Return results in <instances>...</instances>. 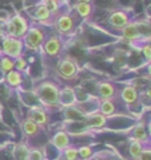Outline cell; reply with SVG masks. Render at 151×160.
<instances>
[{"instance_id": "obj_29", "label": "cell", "mask_w": 151, "mask_h": 160, "mask_svg": "<svg viewBox=\"0 0 151 160\" xmlns=\"http://www.w3.org/2000/svg\"><path fill=\"white\" fill-rule=\"evenodd\" d=\"M137 160H151V151H150V147L148 146H146L142 150V152H141V155L138 156V159Z\"/></svg>"}, {"instance_id": "obj_28", "label": "cell", "mask_w": 151, "mask_h": 160, "mask_svg": "<svg viewBox=\"0 0 151 160\" xmlns=\"http://www.w3.org/2000/svg\"><path fill=\"white\" fill-rule=\"evenodd\" d=\"M141 50L143 52L144 57H146V61L150 62V60H151V48H150V44L148 42L141 44Z\"/></svg>"}, {"instance_id": "obj_15", "label": "cell", "mask_w": 151, "mask_h": 160, "mask_svg": "<svg viewBox=\"0 0 151 160\" xmlns=\"http://www.w3.org/2000/svg\"><path fill=\"white\" fill-rule=\"evenodd\" d=\"M118 98L114 99H98V105H97V110L100 111L103 117H113L118 112Z\"/></svg>"}, {"instance_id": "obj_20", "label": "cell", "mask_w": 151, "mask_h": 160, "mask_svg": "<svg viewBox=\"0 0 151 160\" xmlns=\"http://www.w3.org/2000/svg\"><path fill=\"white\" fill-rule=\"evenodd\" d=\"M12 155L15 160H28V156H29V148L25 143H19L16 144L13 151H12Z\"/></svg>"}, {"instance_id": "obj_10", "label": "cell", "mask_w": 151, "mask_h": 160, "mask_svg": "<svg viewBox=\"0 0 151 160\" xmlns=\"http://www.w3.org/2000/svg\"><path fill=\"white\" fill-rule=\"evenodd\" d=\"M33 20L41 24V27H53L55 22V16L49 12V9L46 8V5L41 2L36 8H34L33 12Z\"/></svg>"}, {"instance_id": "obj_13", "label": "cell", "mask_w": 151, "mask_h": 160, "mask_svg": "<svg viewBox=\"0 0 151 160\" xmlns=\"http://www.w3.org/2000/svg\"><path fill=\"white\" fill-rule=\"evenodd\" d=\"M82 119H84V123H85V126L88 128H101L107 122V118L103 117L102 114L97 110V108L96 110H93V111L85 112Z\"/></svg>"}, {"instance_id": "obj_21", "label": "cell", "mask_w": 151, "mask_h": 160, "mask_svg": "<svg viewBox=\"0 0 151 160\" xmlns=\"http://www.w3.org/2000/svg\"><path fill=\"white\" fill-rule=\"evenodd\" d=\"M21 128H23V132H24L27 136H33V135L39 134L40 126L37 123H34L33 121H31L29 118H27L25 121L21 123Z\"/></svg>"}, {"instance_id": "obj_18", "label": "cell", "mask_w": 151, "mask_h": 160, "mask_svg": "<svg viewBox=\"0 0 151 160\" xmlns=\"http://www.w3.org/2000/svg\"><path fill=\"white\" fill-rule=\"evenodd\" d=\"M131 140H138V142H142L143 144H148V132H147L146 124L143 122L138 123L134 127L133 135H131Z\"/></svg>"}, {"instance_id": "obj_7", "label": "cell", "mask_w": 151, "mask_h": 160, "mask_svg": "<svg viewBox=\"0 0 151 160\" xmlns=\"http://www.w3.org/2000/svg\"><path fill=\"white\" fill-rule=\"evenodd\" d=\"M62 49H64L62 36L53 32L50 35H46L43 42V47L40 50H43V53L46 54L48 57H60L62 54Z\"/></svg>"}, {"instance_id": "obj_4", "label": "cell", "mask_w": 151, "mask_h": 160, "mask_svg": "<svg viewBox=\"0 0 151 160\" xmlns=\"http://www.w3.org/2000/svg\"><path fill=\"white\" fill-rule=\"evenodd\" d=\"M29 21L21 15H13L5 22V35L23 38L29 28Z\"/></svg>"}, {"instance_id": "obj_6", "label": "cell", "mask_w": 151, "mask_h": 160, "mask_svg": "<svg viewBox=\"0 0 151 160\" xmlns=\"http://www.w3.org/2000/svg\"><path fill=\"white\" fill-rule=\"evenodd\" d=\"M57 73H59L61 78L66 79V81L74 79L80 73V66L77 60L69 54L61 57V60L59 61V66H57Z\"/></svg>"}, {"instance_id": "obj_3", "label": "cell", "mask_w": 151, "mask_h": 160, "mask_svg": "<svg viewBox=\"0 0 151 160\" xmlns=\"http://www.w3.org/2000/svg\"><path fill=\"white\" fill-rule=\"evenodd\" d=\"M45 37H46V31L44 29V27L37 24L29 25L24 37L21 38L24 49L31 50V52H39L43 47Z\"/></svg>"}, {"instance_id": "obj_1", "label": "cell", "mask_w": 151, "mask_h": 160, "mask_svg": "<svg viewBox=\"0 0 151 160\" xmlns=\"http://www.w3.org/2000/svg\"><path fill=\"white\" fill-rule=\"evenodd\" d=\"M60 86L53 81H41L33 85V93L37 97L40 103L44 108H53L59 107V95H60Z\"/></svg>"}, {"instance_id": "obj_14", "label": "cell", "mask_w": 151, "mask_h": 160, "mask_svg": "<svg viewBox=\"0 0 151 160\" xmlns=\"http://www.w3.org/2000/svg\"><path fill=\"white\" fill-rule=\"evenodd\" d=\"M27 118H29L31 121H33L34 123H37L40 127L41 126L48 124L49 122V112L46 108H44L43 106H33L28 110Z\"/></svg>"}, {"instance_id": "obj_2", "label": "cell", "mask_w": 151, "mask_h": 160, "mask_svg": "<svg viewBox=\"0 0 151 160\" xmlns=\"http://www.w3.org/2000/svg\"><path fill=\"white\" fill-rule=\"evenodd\" d=\"M73 8L72 9H61L59 15H56L53 27L56 29V33L60 36H72L74 35L77 29V16H76Z\"/></svg>"}, {"instance_id": "obj_12", "label": "cell", "mask_w": 151, "mask_h": 160, "mask_svg": "<svg viewBox=\"0 0 151 160\" xmlns=\"http://www.w3.org/2000/svg\"><path fill=\"white\" fill-rule=\"evenodd\" d=\"M119 101L126 106H135L139 102V91L133 85H126L118 93Z\"/></svg>"}, {"instance_id": "obj_19", "label": "cell", "mask_w": 151, "mask_h": 160, "mask_svg": "<svg viewBox=\"0 0 151 160\" xmlns=\"http://www.w3.org/2000/svg\"><path fill=\"white\" fill-rule=\"evenodd\" d=\"M5 83H7L11 89L20 88L21 83H23V73L17 72L15 69L8 72L7 74H5Z\"/></svg>"}, {"instance_id": "obj_31", "label": "cell", "mask_w": 151, "mask_h": 160, "mask_svg": "<svg viewBox=\"0 0 151 160\" xmlns=\"http://www.w3.org/2000/svg\"><path fill=\"white\" fill-rule=\"evenodd\" d=\"M93 0H77L76 3H91Z\"/></svg>"}, {"instance_id": "obj_17", "label": "cell", "mask_w": 151, "mask_h": 160, "mask_svg": "<svg viewBox=\"0 0 151 160\" xmlns=\"http://www.w3.org/2000/svg\"><path fill=\"white\" fill-rule=\"evenodd\" d=\"M73 11L78 18L84 20H89L93 16V12H94V7H93L91 3H76Z\"/></svg>"}, {"instance_id": "obj_23", "label": "cell", "mask_w": 151, "mask_h": 160, "mask_svg": "<svg viewBox=\"0 0 151 160\" xmlns=\"http://www.w3.org/2000/svg\"><path fill=\"white\" fill-rule=\"evenodd\" d=\"M146 147L143 144L142 142H138V140H131V143H130V146H129V152H130V156L134 159V160H137L138 159V156L141 155V152H142V150Z\"/></svg>"}, {"instance_id": "obj_30", "label": "cell", "mask_w": 151, "mask_h": 160, "mask_svg": "<svg viewBox=\"0 0 151 160\" xmlns=\"http://www.w3.org/2000/svg\"><path fill=\"white\" fill-rule=\"evenodd\" d=\"M89 160H102V158H100V156H98V155H93Z\"/></svg>"}, {"instance_id": "obj_9", "label": "cell", "mask_w": 151, "mask_h": 160, "mask_svg": "<svg viewBox=\"0 0 151 160\" xmlns=\"http://www.w3.org/2000/svg\"><path fill=\"white\" fill-rule=\"evenodd\" d=\"M97 98L98 99H114L118 98V89L117 85L110 82V81H101L97 82Z\"/></svg>"}, {"instance_id": "obj_22", "label": "cell", "mask_w": 151, "mask_h": 160, "mask_svg": "<svg viewBox=\"0 0 151 160\" xmlns=\"http://www.w3.org/2000/svg\"><path fill=\"white\" fill-rule=\"evenodd\" d=\"M12 69H15V60L3 53H0V72L3 74H7Z\"/></svg>"}, {"instance_id": "obj_26", "label": "cell", "mask_w": 151, "mask_h": 160, "mask_svg": "<svg viewBox=\"0 0 151 160\" xmlns=\"http://www.w3.org/2000/svg\"><path fill=\"white\" fill-rule=\"evenodd\" d=\"M62 152H64V159L65 160H77L78 159V150L76 147L69 146Z\"/></svg>"}, {"instance_id": "obj_32", "label": "cell", "mask_w": 151, "mask_h": 160, "mask_svg": "<svg viewBox=\"0 0 151 160\" xmlns=\"http://www.w3.org/2000/svg\"><path fill=\"white\" fill-rule=\"evenodd\" d=\"M57 2H59V0H57Z\"/></svg>"}, {"instance_id": "obj_16", "label": "cell", "mask_w": 151, "mask_h": 160, "mask_svg": "<svg viewBox=\"0 0 151 160\" xmlns=\"http://www.w3.org/2000/svg\"><path fill=\"white\" fill-rule=\"evenodd\" d=\"M50 143L53 144L57 150L64 151L65 148H68L70 146V136L66 131H57V132L52 136Z\"/></svg>"}, {"instance_id": "obj_11", "label": "cell", "mask_w": 151, "mask_h": 160, "mask_svg": "<svg viewBox=\"0 0 151 160\" xmlns=\"http://www.w3.org/2000/svg\"><path fill=\"white\" fill-rule=\"evenodd\" d=\"M59 106L64 108L78 106V99H77V95H76V90L72 86H64L60 89Z\"/></svg>"}, {"instance_id": "obj_24", "label": "cell", "mask_w": 151, "mask_h": 160, "mask_svg": "<svg viewBox=\"0 0 151 160\" xmlns=\"http://www.w3.org/2000/svg\"><path fill=\"white\" fill-rule=\"evenodd\" d=\"M28 68H29V64H28V61L23 56L19 57V58H15V70L24 73L28 70Z\"/></svg>"}, {"instance_id": "obj_5", "label": "cell", "mask_w": 151, "mask_h": 160, "mask_svg": "<svg viewBox=\"0 0 151 160\" xmlns=\"http://www.w3.org/2000/svg\"><path fill=\"white\" fill-rule=\"evenodd\" d=\"M2 50L0 53H3L5 56L11 57V58H19L24 53V45H23V40L12 37L8 35L2 36Z\"/></svg>"}, {"instance_id": "obj_27", "label": "cell", "mask_w": 151, "mask_h": 160, "mask_svg": "<svg viewBox=\"0 0 151 160\" xmlns=\"http://www.w3.org/2000/svg\"><path fill=\"white\" fill-rule=\"evenodd\" d=\"M28 160H44V153L40 148H29Z\"/></svg>"}, {"instance_id": "obj_8", "label": "cell", "mask_w": 151, "mask_h": 160, "mask_svg": "<svg viewBox=\"0 0 151 160\" xmlns=\"http://www.w3.org/2000/svg\"><path fill=\"white\" fill-rule=\"evenodd\" d=\"M106 21L110 27L115 28V29H122L129 22L134 21V12L129 8H121L112 12V15H109Z\"/></svg>"}, {"instance_id": "obj_25", "label": "cell", "mask_w": 151, "mask_h": 160, "mask_svg": "<svg viewBox=\"0 0 151 160\" xmlns=\"http://www.w3.org/2000/svg\"><path fill=\"white\" fill-rule=\"evenodd\" d=\"M77 150H78V156L84 160H89L94 155V151H93V148L90 146H82V147L77 148Z\"/></svg>"}]
</instances>
